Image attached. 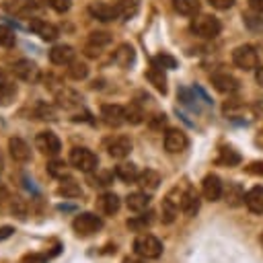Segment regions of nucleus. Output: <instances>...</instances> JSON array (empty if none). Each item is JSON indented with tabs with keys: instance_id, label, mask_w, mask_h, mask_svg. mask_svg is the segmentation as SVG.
<instances>
[{
	"instance_id": "obj_1",
	"label": "nucleus",
	"mask_w": 263,
	"mask_h": 263,
	"mask_svg": "<svg viewBox=\"0 0 263 263\" xmlns=\"http://www.w3.org/2000/svg\"><path fill=\"white\" fill-rule=\"evenodd\" d=\"M189 27L201 39H214V37H218L220 35V29H222L220 21L216 16H212V14H199V16H195Z\"/></svg>"
},
{
	"instance_id": "obj_2",
	"label": "nucleus",
	"mask_w": 263,
	"mask_h": 263,
	"mask_svg": "<svg viewBox=\"0 0 263 263\" xmlns=\"http://www.w3.org/2000/svg\"><path fill=\"white\" fill-rule=\"evenodd\" d=\"M70 164L74 168L82 171V173H92L99 166V158H97V154L92 150L76 146V148L70 150Z\"/></svg>"
},
{
	"instance_id": "obj_3",
	"label": "nucleus",
	"mask_w": 263,
	"mask_h": 263,
	"mask_svg": "<svg viewBox=\"0 0 263 263\" xmlns=\"http://www.w3.org/2000/svg\"><path fill=\"white\" fill-rule=\"evenodd\" d=\"M134 251L142 259H156L162 255V242L152 234H140L134 240Z\"/></svg>"
},
{
	"instance_id": "obj_4",
	"label": "nucleus",
	"mask_w": 263,
	"mask_h": 263,
	"mask_svg": "<svg viewBox=\"0 0 263 263\" xmlns=\"http://www.w3.org/2000/svg\"><path fill=\"white\" fill-rule=\"evenodd\" d=\"M232 62L236 68L249 72V70H257L259 66V53L253 45H238L234 51H232Z\"/></svg>"
},
{
	"instance_id": "obj_5",
	"label": "nucleus",
	"mask_w": 263,
	"mask_h": 263,
	"mask_svg": "<svg viewBox=\"0 0 263 263\" xmlns=\"http://www.w3.org/2000/svg\"><path fill=\"white\" fill-rule=\"evenodd\" d=\"M72 228L76 234L80 236H90L95 232H99L103 228V220L97 216V214H90V212H84V214H78L72 222Z\"/></svg>"
},
{
	"instance_id": "obj_6",
	"label": "nucleus",
	"mask_w": 263,
	"mask_h": 263,
	"mask_svg": "<svg viewBox=\"0 0 263 263\" xmlns=\"http://www.w3.org/2000/svg\"><path fill=\"white\" fill-rule=\"evenodd\" d=\"M183 193L185 191L179 189V187H173L166 193V197L162 201V220L164 222H173L175 220V216H177V212L181 208V201H183Z\"/></svg>"
},
{
	"instance_id": "obj_7",
	"label": "nucleus",
	"mask_w": 263,
	"mask_h": 263,
	"mask_svg": "<svg viewBox=\"0 0 263 263\" xmlns=\"http://www.w3.org/2000/svg\"><path fill=\"white\" fill-rule=\"evenodd\" d=\"M88 12H90L95 18L103 21V23H109V21H115L117 16H121V12H119V6H117V4H109V2H101V0L90 2Z\"/></svg>"
},
{
	"instance_id": "obj_8",
	"label": "nucleus",
	"mask_w": 263,
	"mask_h": 263,
	"mask_svg": "<svg viewBox=\"0 0 263 263\" xmlns=\"http://www.w3.org/2000/svg\"><path fill=\"white\" fill-rule=\"evenodd\" d=\"M12 74L23 82H37L39 80V68L31 60H18L12 64Z\"/></svg>"
},
{
	"instance_id": "obj_9",
	"label": "nucleus",
	"mask_w": 263,
	"mask_h": 263,
	"mask_svg": "<svg viewBox=\"0 0 263 263\" xmlns=\"http://www.w3.org/2000/svg\"><path fill=\"white\" fill-rule=\"evenodd\" d=\"M35 146L43 152V154H51V156H55L60 150H62V142H60V138L53 134V132H39L37 136H35Z\"/></svg>"
},
{
	"instance_id": "obj_10",
	"label": "nucleus",
	"mask_w": 263,
	"mask_h": 263,
	"mask_svg": "<svg viewBox=\"0 0 263 263\" xmlns=\"http://www.w3.org/2000/svg\"><path fill=\"white\" fill-rule=\"evenodd\" d=\"M107 152H109L111 158L121 160L132 152V140L127 136H115L107 142Z\"/></svg>"
},
{
	"instance_id": "obj_11",
	"label": "nucleus",
	"mask_w": 263,
	"mask_h": 263,
	"mask_svg": "<svg viewBox=\"0 0 263 263\" xmlns=\"http://www.w3.org/2000/svg\"><path fill=\"white\" fill-rule=\"evenodd\" d=\"M29 29H31L35 35H39L43 41H53V39H58V35H60L58 27L51 25V23H47V21H43V18H31V21H29Z\"/></svg>"
},
{
	"instance_id": "obj_12",
	"label": "nucleus",
	"mask_w": 263,
	"mask_h": 263,
	"mask_svg": "<svg viewBox=\"0 0 263 263\" xmlns=\"http://www.w3.org/2000/svg\"><path fill=\"white\" fill-rule=\"evenodd\" d=\"M222 191H224V187H222V181H220L218 175H205L203 177L201 193L208 201H218L222 197Z\"/></svg>"
},
{
	"instance_id": "obj_13",
	"label": "nucleus",
	"mask_w": 263,
	"mask_h": 263,
	"mask_svg": "<svg viewBox=\"0 0 263 263\" xmlns=\"http://www.w3.org/2000/svg\"><path fill=\"white\" fill-rule=\"evenodd\" d=\"M212 84L218 92H224V95H230V92L238 90V80L228 72H216L212 76Z\"/></svg>"
},
{
	"instance_id": "obj_14",
	"label": "nucleus",
	"mask_w": 263,
	"mask_h": 263,
	"mask_svg": "<svg viewBox=\"0 0 263 263\" xmlns=\"http://www.w3.org/2000/svg\"><path fill=\"white\" fill-rule=\"evenodd\" d=\"M164 148L168 152H183L187 148V136L181 129H166L164 134Z\"/></svg>"
},
{
	"instance_id": "obj_15",
	"label": "nucleus",
	"mask_w": 263,
	"mask_h": 263,
	"mask_svg": "<svg viewBox=\"0 0 263 263\" xmlns=\"http://www.w3.org/2000/svg\"><path fill=\"white\" fill-rule=\"evenodd\" d=\"M101 117L107 125H121L125 123V109L121 105H103Z\"/></svg>"
},
{
	"instance_id": "obj_16",
	"label": "nucleus",
	"mask_w": 263,
	"mask_h": 263,
	"mask_svg": "<svg viewBox=\"0 0 263 263\" xmlns=\"http://www.w3.org/2000/svg\"><path fill=\"white\" fill-rule=\"evenodd\" d=\"M4 8H6V12H10L14 16H31L35 12L37 4H35V0H8L4 4Z\"/></svg>"
},
{
	"instance_id": "obj_17",
	"label": "nucleus",
	"mask_w": 263,
	"mask_h": 263,
	"mask_svg": "<svg viewBox=\"0 0 263 263\" xmlns=\"http://www.w3.org/2000/svg\"><path fill=\"white\" fill-rule=\"evenodd\" d=\"M49 60L55 64V66H68L72 60H74V47L72 45H53L51 51H49Z\"/></svg>"
},
{
	"instance_id": "obj_18",
	"label": "nucleus",
	"mask_w": 263,
	"mask_h": 263,
	"mask_svg": "<svg viewBox=\"0 0 263 263\" xmlns=\"http://www.w3.org/2000/svg\"><path fill=\"white\" fill-rule=\"evenodd\" d=\"M8 150H10V156L16 160V162H27L31 158V148L25 140L21 138H10L8 140Z\"/></svg>"
},
{
	"instance_id": "obj_19",
	"label": "nucleus",
	"mask_w": 263,
	"mask_h": 263,
	"mask_svg": "<svg viewBox=\"0 0 263 263\" xmlns=\"http://www.w3.org/2000/svg\"><path fill=\"white\" fill-rule=\"evenodd\" d=\"M222 197L230 208H236V205L245 203V189L240 183H228V187L222 191Z\"/></svg>"
},
{
	"instance_id": "obj_20",
	"label": "nucleus",
	"mask_w": 263,
	"mask_h": 263,
	"mask_svg": "<svg viewBox=\"0 0 263 263\" xmlns=\"http://www.w3.org/2000/svg\"><path fill=\"white\" fill-rule=\"evenodd\" d=\"M119 205H121V201H119V197H117L115 193H103V195L97 199V210H99L101 214H105V216L117 214Z\"/></svg>"
},
{
	"instance_id": "obj_21",
	"label": "nucleus",
	"mask_w": 263,
	"mask_h": 263,
	"mask_svg": "<svg viewBox=\"0 0 263 263\" xmlns=\"http://www.w3.org/2000/svg\"><path fill=\"white\" fill-rule=\"evenodd\" d=\"M134 60H136V51H134V47L129 43H121L113 53V62L119 68H129L134 64Z\"/></svg>"
},
{
	"instance_id": "obj_22",
	"label": "nucleus",
	"mask_w": 263,
	"mask_h": 263,
	"mask_svg": "<svg viewBox=\"0 0 263 263\" xmlns=\"http://www.w3.org/2000/svg\"><path fill=\"white\" fill-rule=\"evenodd\" d=\"M16 95V86L6 72H0V105H10Z\"/></svg>"
},
{
	"instance_id": "obj_23",
	"label": "nucleus",
	"mask_w": 263,
	"mask_h": 263,
	"mask_svg": "<svg viewBox=\"0 0 263 263\" xmlns=\"http://www.w3.org/2000/svg\"><path fill=\"white\" fill-rule=\"evenodd\" d=\"M125 205H127V210L136 212V214H142V212L148 210L150 197H148V193H144V191H136V193H129V195H127Z\"/></svg>"
},
{
	"instance_id": "obj_24",
	"label": "nucleus",
	"mask_w": 263,
	"mask_h": 263,
	"mask_svg": "<svg viewBox=\"0 0 263 263\" xmlns=\"http://www.w3.org/2000/svg\"><path fill=\"white\" fill-rule=\"evenodd\" d=\"M245 203L253 214H263V187H253L245 193Z\"/></svg>"
},
{
	"instance_id": "obj_25",
	"label": "nucleus",
	"mask_w": 263,
	"mask_h": 263,
	"mask_svg": "<svg viewBox=\"0 0 263 263\" xmlns=\"http://www.w3.org/2000/svg\"><path fill=\"white\" fill-rule=\"evenodd\" d=\"M142 189H146V191H156L158 189V185H160V175L156 173V171H152V168H146V171H142L140 175H138V181H136Z\"/></svg>"
},
{
	"instance_id": "obj_26",
	"label": "nucleus",
	"mask_w": 263,
	"mask_h": 263,
	"mask_svg": "<svg viewBox=\"0 0 263 263\" xmlns=\"http://www.w3.org/2000/svg\"><path fill=\"white\" fill-rule=\"evenodd\" d=\"M199 195L193 189H185L183 193V201H181V210L185 216H195L199 212Z\"/></svg>"
},
{
	"instance_id": "obj_27",
	"label": "nucleus",
	"mask_w": 263,
	"mask_h": 263,
	"mask_svg": "<svg viewBox=\"0 0 263 263\" xmlns=\"http://www.w3.org/2000/svg\"><path fill=\"white\" fill-rule=\"evenodd\" d=\"M55 97H58V103H60V107H64V109H74V107H80V95L76 92V90H70V88H60L58 92H55Z\"/></svg>"
},
{
	"instance_id": "obj_28",
	"label": "nucleus",
	"mask_w": 263,
	"mask_h": 263,
	"mask_svg": "<svg viewBox=\"0 0 263 263\" xmlns=\"http://www.w3.org/2000/svg\"><path fill=\"white\" fill-rule=\"evenodd\" d=\"M146 78L150 80V84L158 90V92H166V76H164V72H162V68H158V66H150L148 68V72H146Z\"/></svg>"
},
{
	"instance_id": "obj_29",
	"label": "nucleus",
	"mask_w": 263,
	"mask_h": 263,
	"mask_svg": "<svg viewBox=\"0 0 263 263\" xmlns=\"http://www.w3.org/2000/svg\"><path fill=\"white\" fill-rule=\"evenodd\" d=\"M138 166L134 164V162H121V164H117L115 166V177L117 179H121L123 183H134V181H138Z\"/></svg>"
},
{
	"instance_id": "obj_30",
	"label": "nucleus",
	"mask_w": 263,
	"mask_h": 263,
	"mask_svg": "<svg viewBox=\"0 0 263 263\" xmlns=\"http://www.w3.org/2000/svg\"><path fill=\"white\" fill-rule=\"evenodd\" d=\"M199 0H173V8L183 16H195L199 12Z\"/></svg>"
},
{
	"instance_id": "obj_31",
	"label": "nucleus",
	"mask_w": 263,
	"mask_h": 263,
	"mask_svg": "<svg viewBox=\"0 0 263 263\" xmlns=\"http://www.w3.org/2000/svg\"><path fill=\"white\" fill-rule=\"evenodd\" d=\"M58 193L64 195V197H78V195L82 193V189H80V185H78L74 179L66 177V181L62 179V183H60V187H58Z\"/></svg>"
},
{
	"instance_id": "obj_32",
	"label": "nucleus",
	"mask_w": 263,
	"mask_h": 263,
	"mask_svg": "<svg viewBox=\"0 0 263 263\" xmlns=\"http://www.w3.org/2000/svg\"><path fill=\"white\" fill-rule=\"evenodd\" d=\"M68 76L72 80H84L88 76V66L84 62H80V60H72L68 64Z\"/></svg>"
},
{
	"instance_id": "obj_33",
	"label": "nucleus",
	"mask_w": 263,
	"mask_h": 263,
	"mask_svg": "<svg viewBox=\"0 0 263 263\" xmlns=\"http://www.w3.org/2000/svg\"><path fill=\"white\" fill-rule=\"evenodd\" d=\"M218 162L220 164H226V166H234L240 162V154L234 150V148H220V156H218Z\"/></svg>"
},
{
	"instance_id": "obj_34",
	"label": "nucleus",
	"mask_w": 263,
	"mask_h": 263,
	"mask_svg": "<svg viewBox=\"0 0 263 263\" xmlns=\"http://www.w3.org/2000/svg\"><path fill=\"white\" fill-rule=\"evenodd\" d=\"M47 173L55 179H66L68 177V168H66V162L64 160H49L47 162Z\"/></svg>"
},
{
	"instance_id": "obj_35",
	"label": "nucleus",
	"mask_w": 263,
	"mask_h": 263,
	"mask_svg": "<svg viewBox=\"0 0 263 263\" xmlns=\"http://www.w3.org/2000/svg\"><path fill=\"white\" fill-rule=\"evenodd\" d=\"M111 43V35L109 33H105V31H95V33H90V37H88V45H92V47H105V45H109Z\"/></svg>"
},
{
	"instance_id": "obj_36",
	"label": "nucleus",
	"mask_w": 263,
	"mask_h": 263,
	"mask_svg": "<svg viewBox=\"0 0 263 263\" xmlns=\"http://www.w3.org/2000/svg\"><path fill=\"white\" fill-rule=\"evenodd\" d=\"M150 224H152V214H144V212H142V216L127 220V226H129L132 230H144V228H148Z\"/></svg>"
},
{
	"instance_id": "obj_37",
	"label": "nucleus",
	"mask_w": 263,
	"mask_h": 263,
	"mask_svg": "<svg viewBox=\"0 0 263 263\" xmlns=\"http://www.w3.org/2000/svg\"><path fill=\"white\" fill-rule=\"evenodd\" d=\"M152 64L158 66V68H162V70H173V68H177V60H175L173 55H168V53L156 55V58L152 60Z\"/></svg>"
},
{
	"instance_id": "obj_38",
	"label": "nucleus",
	"mask_w": 263,
	"mask_h": 263,
	"mask_svg": "<svg viewBox=\"0 0 263 263\" xmlns=\"http://www.w3.org/2000/svg\"><path fill=\"white\" fill-rule=\"evenodd\" d=\"M14 31L6 25H0V45L2 47H12L14 45Z\"/></svg>"
},
{
	"instance_id": "obj_39",
	"label": "nucleus",
	"mask_w": 263,
	"mask_h": 263,
	"mask_svg": "<svg viewBox=\"0 0 263 263\" xmlns=\"http://www.w3.org/2000/svg\"><path fill=\"white\" fill-rule=\"evenodd\" d=\"M138 2L140 0H117V6H119V12L123 16H132L138 8Z\"/></svg>"
},
{
	"instance_id": "obj_40",
	"label": "nucleus",
	"mask_w": 263,
	"mask_h": 263,
	"mask_svg": "<svg viewBox=\"0 0 263 263\" xmlns=\"http://www.w3.org/2000/svg\"><path fill=\"white\" fill-rule=\"evenodd\" d=\"M142 117H144V113H142V109L138 105H129L125 109V121H129V123H140Z\"/></svg>"
},
{
	"instance_id": "obj_41",
	"label": "nucleus",
	"mask_w": 263,
	"mask_h": 263,
	"mask_svg": "<svg viewBox=\"0 0 263 263\" xmlns=\"http://www.w3.org/2000/svg\"><path fill=\"white\" fill-rule=\"evenodd\" d=\"M10 212H12L14 216H18V218H25V216H27V205H25V201H23L21 197H14L12 203H10Z\"/></svg>"
},
{
	"instance_id": "obj_42",
	"label": "nucleus",
	"mask_w": 263,
	"mask_h": 263,
	"mask_svg": "<svg viewBox=\"0 0 263 263\" xmlns=\"http://www.w3.org/2000/svg\"><path fill=\"white\" fill-rule=\"evenodd\" d=\"M51 10H55V12H66L68 8H70V4H72V0H43Z\"/></svg>"
},
{
	"instance_id": "obj_43",
	"label": "nucleus",
	"mask_w": 263,
	"mask_h": 263,
	"mask_svg": "<svg viewBox=\"0 0 263 263\" xmlns=\"http://www.w3.org/2000/svg\"><path fill=\"white\" fill-rule=\"evenodd\" d=\"M37 115H39V119H49V121L55 119V111L49 105H45V103H39L37 105Z\"/></svg>"
},
{
	"instance_id": "obj_44",
	"label": "nucleus",
	"mask_w": 263,
	"mask_h": 263,
	"mask_svg": "<svg viewBox=\"0 0 263 263\" xmlns=\"http://www.w3.org/2000/svg\"><path fill=\"white\" fill-rule=\"evenodd\" d=\"M111 179H113V173H109V171H101V173H97L95 177H90L92 185H109Z\"/></svg>"
},
{
	"instance_id": "obj_45",
	"label": "nucleus",
	"mask_w": 263,
	"mask_h": 263,
	"mask_svg": "<svg viewBox=\"0 0 263 263\" xmlns=\"http://www.w3.org/2000/svg\"><path fill=\"white\" fill-rule=\"evenodd\" d=\"M247 173L251 175H257V177H263V160H255L247 166Z\"/></svg>"
},
{
	"instance_id": "obj_46",
	"label": "nucleus",
	"mask_w": 263,
	"mask_h": 263,
	"mask_svg": "<svg viewBox=\"0 0 263 263\" xmlns=\"http://www.w3.org/2000/svg\"><path fill=\"white\" fill-rule=\"evenodd\" d=\"M214 8H218V10H228V8H232L234 6V0H208Z\"/></svg>"
},
{
	"instance_id": "obj_47",
	"label": "nucleus",
	"mask_w": 263,
	"mask_h": 263,
	"mask_svg": "<svg viewBox=\"0 0 263 263\" xmlns=\"http://www.w3.org/2000/svg\"><path fill=\"white\" fill-rule=\"evenodd\" d=\"M45 261H47L45 255H27V257H23L21 263H45Z\"/></svg>"
},
{
	"instance_id": "obj_48",
	"label": "nucleus",
	"mask_w": 263,
	"mask_h": 263,
	"mask_svg": "<svg viewBox=\"0 0 263 263\" xmlns=\"http://www.w3.org/2000/svg\"><path fill=\"white\" fill-rule=\"evenodd\" d=\"M247 2L255 12H263V0H247Z\"/></svg>"
},
{
	"instance_id": "obj_49",
	"label": "nucleus",
	"mask_w": 263,
	"mask_h": 263,
	"mask_svg": "<svg viewBox=\"0 0 263 263\" xmlns=\"http://www.w3.org/2000/svg\"><path fill=\"white\" fill-rule=\"evenodd\" d=\"M12 232H14V228H12V226H2V228H0V240L8 238Z\"/></svg>"
},
{
	"instance_id": "obj_50",
	"label": "nucleus",
	"mask_w": 263,
	"mask_h": 263,
	"mask_svg": "<svg viewBox=\"0 0 263 263\" xmlns=\"http://www.w3.org/2000/svg\"><path fill=\"white\" fill-rule=\"evenodd\" d=\"M255 80H257V84H261V86H263V66H257V72H255Z\"/></svg>"
},
{
	"instance_id": "obj_51",
	"label": "nucleus",
	"mask_w": 263,
	"mask_h": 263,
	"mask_svg": "<svg viewBox=\"0 0 263 263\" xmlns=\"http://www.w3.org/2000/svg\"><path fill=\"white\" fill-rule=\"evenodd\" d=\"M255 142H257V146H259V148H263V129H261L259 134H257V138H255Z\"/></svg>"
},
{
	"instance_id": "obj_52",
	"label": "nucleus",
	"mask_w": 263,
	"mask_h": 263,
	"mask_svg": "<svg viewBox=\"0 0 263 263\" xmlns=\"http://www.w3.org/2000/svg\"><path fill=\"white\" fill-rule=\"evenodd\" d=\"M123 263H144V261H140V259H134V257H127Z\"/></svg>"
},
{
	"instance_id": "obj_53",
	"label": "nucleus",
	"mask_w": 263,
	"mask_h": 263,
	"mask_svg": "<svg viewBox=\"0 0 263 263\" xmlns=\"http://www.w3.org/2000/svg\"><path fill=\"white\" fill-rule=\"evenodd\" d=\"M2 166H4V162H2V156H0V173H2Z\"/></svg>"
},
{
	"instance_id": "obj_54",
	"label": "nucleus",
	"mask_w": 263,
	"mask_h": 263,
	"mask_svg": "<svg viewBox=\"0 0 263 263\" xmlns=\"http://www.w3.org/2000/svg\"><path fill=\"white\" fill-rule=\"evenodd\" d=\"M261 245H263V232H261Z\"/></svg>"
}]
</instances>
